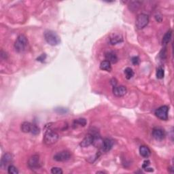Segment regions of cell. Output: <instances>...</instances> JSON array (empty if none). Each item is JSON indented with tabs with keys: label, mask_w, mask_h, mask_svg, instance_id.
I'll return each instance as SVG.
<instances>
[{
	"label": "cell",
	"mask_w": 174,
	"mask_h": 174,
	"mask_svg": "<svg viewBox=\"0 0 174 174\" xmlns=\"http://www.w3.org/2000/svg\"><path fill=\"white\" fill-rule=\"evenodd\" d=\"M59 140V135L55 131L52 129H47V131L44 133L43 141L47 146L53 145Z\"/></svg>",
	"instance_id": "6da1fadb"
},
{
	"label": "cell",
	"mask_w": 174,
	"mask_h": 174,
	"mask_svg": "<svg viewBox=\"0 0 174 174\" xmlns=\"http://www.w3.org/2000/svg\"><path fill=\"white\" fill-rule=\"evenodd\" d=\"M8 172L10 174H18L19 171L16 169V167L10 165L8 167Z\"/></svg>",
	"instance_id": "603a6c76"
},
{
	"label": "cell",
	"mask_w": 174,
	"mask_h": 174,
	"mask_svg": "<svg viewBox=\"0 0 174 174\" xmlns=\"http://www.w3.org/2000/svg\"><path fill=\"white\" fill-rule=\"evenodd\" d=\"M71 155L70 152L68 150H63L57 153L54 156V160L58 162H63V161H67L71 158Z\"/></svg>",
	"instance_id": "8992f818"
},
{
	"label": "cell",
	"mask_w": 174,
	"mask_h": 174,
	"mask_svg": "<svg viewBox=\"0 0 174 174\" xmlns=\"http://www.w3.org/2000/svg\"><path fill=\"white\" fill-rule=\"evenodd\" d=\"M40 132V129L36 125H34V124H32L31 126V133L33 134V135H38V134Z\"/></svg>",
	"instance_id": "7402d4cb"
},
{
	"label": "cell",
	"mask_w": 174,
	"mask_h": 174,
	"mask_svg": "<svg viewBox=\"0 0 174 174\" xmlns=\"http://www.w3.org/2000/svg\"><path fill=\"white\" fill-rule=\"evenodd\" d=\"M86 123L87 122L85 118L76 119V120L74 121L72 126H73L74 128H78V126H85L86 125Z\"/></svg>",
	"instance_id": "2e32d148"
},
{
	"label": "cell",
	"mask_w": 174,
	"mask_h": 174,
	"mask_svg": "<svg viewBox=\"0 0 174 174\" xmlns=\"http://www.w3.org/2000/svg\"><path fill=\"white\" fill-rule=\"evenodd\" d=\"M131 62H132V63L133 65H138L139 63H140V58H139L138 57H133L132 59H131Z\"/></svg>",
	"instance_id": "484cf974"
},
{
	"label": "cell",
	"mask_w": 174,
	"mask_h": 174,
	"mask_svg": "<svg viewBox=\"0 0 174 174\" xmlns=\"http://www.w3.org/2000/svg\"><path fill=\"white\" fill-rule=\"evenodd\" d=\"M111 84H112V85L114 86H116V84H117V81H116V79H114L113 78L112 80H111Z\"/></svg>",
	"instance_id": "83f0119b"
},
{
	"label": "cell",
	"mask_w": 174,
	"mask_h": 174,
	"mask_svg": "<svg viewBox=\"0 0 174 174\" xmlns=\"http://www.w3.org/2000/svg\"><path fill=\"white\" fill-rule=\"evenodd\" d=\"M44 38L47 43L51 46H57L61 42L58 35L53 31H46L44 33Z\"/></svg>",
	"instance_id": "7a4b0ae2"
},
{
	"label": "cell",
	"mask_w": 174,
	"mask_h": 174,
	"mask_svg": "<svg viewBox=\"0 0 174 174\" xmlns=\"http://www.w3.org/2000/svg\"><path fill=\"white\" fill-rule=\"evenodd\" d=\"M152 136L157 140H162L165 138V133L161 128H155L152 131Z\"/></svg>",
	"instance_id": "8fae6325"
},
{
	"label": "cell",
	"mask_w": 174,
	"mask_h": 174,
	"mask_svg": "<svg viewBox=\"0 0 174 174\" xmlns=\"http://www.w3.org/2000/svg\"><path fill=\"white\" fill-rule=\"evenodd\" d=\"M164 75H165V72H164V69L162 68H159L156 71V77L158 79L163 78Z\"/></svg>",
	"instance_id": "cb8c5ba5"
},
{
	"label": "cell",
	"mask_w": 174,
	"mask_h": 174,
	"mask_svg": "<svg viewBox=\"0 0 174 174\" xmlns=\"http://www.w3.org/2000/svg\"><path fill=\"white\" fill-rule=\"evenodd\" d=\"M112 92L116 97H123L126 95L127 93V90H126V87L124 86H116L113 87Z\"/></svg>",
	"instance_id": "9c48e42d"
},
{
	"label": "cell",
	"mask_w": 174,
	"mask_h": 174,
	"mask_svg": "<svg viewBox=\"0 0 174 174\" xmlns=\"http://www.w3.org/2000/svg\"><path fill=\"white\" fill-rule=\"evenodd\" d=\"M149 165H150V161H145L144 162V164H143V165H142V167L144 169L147 168L149 166Z\"/></svg>",
	"instance_id": "4316f807"
},
{
	"label": "cell",
	"mask_w": 174,
	"mask_h": 174,
	"mask_svg": "<svg viewBox=\"0 0 174 174\" xmlns=\"http://www.w3.org/2000/svg\"><path fill=\"white\" fill-rule=\"evenodd\" d=\"M140 153L144 158H148L151 155V151L148 146H141L140 148Z\"/></svg>",
	"instance_id": "9a60e30c"
},
{
	"label": "cell",
	"mask_w": 174,
	"mask_h": 174,
	"mask_svg": "<svg viewBox=\"0 0 174 174\" xmlns=\"http://www.w3.org/2000/svg\"><path fill=\"white\" fill-rule=\"evenodd\" d=\"M149 23V16L146 14H139L136 19L135 26L138 29H142Z\"/></svg>",
	"instance_id": "277c9868"
},
{
	"label": "cell",
	"mask_w": 174,
	"mask_h": 174,
	"mask_svg": "<svg viewBox=\"0 0 174 174\" xmlns=\"http://www.w3.org/2000/svg\"><path fill=\"white\" fill-rule=\"evenodd\" d=\"M100 69L104 71H111L112 70L111 63L108 61H103L101 62L100 64Z\"/></svg>",
	"instance_id": "ac0fdd59"
},
{
	"label": "cell",
	"mask_w": 174,
	"mask_h": 174,
	"mask_svg": "<svg viewBox=\"0 0 174 174\" xmlns=\"http://www.w3.org/2000/svg\"><path fill=\"white\" fill-rule=\"evenodd\" d=\"M125 74L126 76V79H131V78H133V76H134V71H133V69L130 68H126L125 69Z\"/></svg>",
	"instance_id": "44dd1931"
},
{
	"label": "cell",
	"mask_w": 174,
	"mask_h": 174,
	"mask_svg": "<svg viewBox=\"0 0 174 174\" xmlns=\"http://www.w3.org/2000/svg\"><path fill=\"white\" fill-rule=\"evenodd\" d=\"M27 44H28V40H27L26 36L21 34L19 36L15 41L14 48L18 53H21V52H23L25 50Z\"/></svg>",
	"instance_id": "3957f363"
},
{
	"label": "cell",
	"mask_w": 174,
	"mask_h": 174,
	"mask_svg": "<svg viewBox=\"0 0 174 174\" xmlns=\"http://www.w3.org/2000/svg\"><path fill=\"white\" fill-rule=\"evenodd\" d=\"M94 141V135L93 134H87L83 140L81 141L80 146L83 148H86L93 144Z\"/></svg>",
	"instance_id": "30bf717a"
},
{
	"label": "cell",
	"mask_w": 174,
	"mask_h": 174,
	"mask_svg": "<svg viewBox=\"0 0 174 174\" xmlns=\"http://www.w3.org/2000/svg\"><path fill=\"white\" fill-rule=\"evenodd\" d=\"M32 124L29 123V122H24L21 124V129L22 132L23 133H31V129Z\"/></svg>",
	"instance_id": "e0dca14e"
},
{
	"label": "cell",
	"mask_w": 174,
	"mask_h": 174,
	"mask_svg": "<svg viewBox=\"0 0 174 174\" xmlns=\"http://www.w3.org/2000/svg\"><path fill=\"white\" fill-rule=\"evenodd\" d=\"M51 173L53 174H62L63 173V171H62L61 168L54 167L51 169Z\"/></svg>",
	"instance_id": "d4e9b609"
},
{
	"label": "cell",
	"mask_w": 174,
	"mask_h": 174,
	"mask_svg": "<svg viewBox=\"0 0 174 174\" xmlns=\"http://www.w3.org/2000/svg\"><path fill=\"white\" fill-rule=\"evenodd\" d=\"M106 61L110 62V63H116L118 61V57L115 53L112 51H110L106 53L105 54Z\"/></svg>",
	"instance_id": "4fadbf2b"
},
{
	"label": "cell",
	"mask_w": 174,
	"mask_h": 174,
	"mask_svg": "<svg viewBox=\"0 0 174 174\" xmlns=\"http://www.w3.org/2000/svg\"><path fill=\"white\" fill-rule=\"evenodd\" d=\"M141 3L140 1H131L129 4L128 8L131 12H135L139 10V9H140L141 7Z\"/></svg>",
	"instance_id": "5bb4252c"
},
{
	"label": "cell",
	"mask_w": 174,
	"mask_h": 174,
	"mask_svg": "<svg viewBox=\"0 0 174 174\" xmlns=\"http://www.w3.org/2000/svg\"><path fill=\"white\" fill-rule=\"evenodd\" d=\"M28 167L32 170H38L40 167V162H39V156L38 155H34L29 158L28 163Z\"/></svg>",
	"instance_id": "52a82bcc"
},
{
	"label": "cell",
	"mask_w": 174,
	"mask_h": 174,
	"mask_svg": "<svg viewBox=\"0 0 174 174\" xmlns=\"http://www.w3.org/2000/svg\"><path fill=\"white\" fill-rule=\"evenodd\" d=\"M169 108L167 106H163L158 108L155 111V115L157 118L162 120H167L168 119Z\"/></svg>",
	"instance_id": "5b68a950"
},
{
	"label": "cell",
	"mask_w": 174,
	"mask_h": 174,
	"mask_svg": "<svg viewBox=\"0 0 174 174\" xmlns=\"http://www.w3.org/2000/svg\"><path fill=\"white\" fill-rule=\"evenodd\" d=\"M12 156L11 154L6 153L4 154V156H2L1 159V163H0V167L2 170H5V169H8V167L10 165V164L12 163Z\"/></svg>",
	"instance_id": "ba28073f"
},
{
	"label": "cell",
	"mask_w": 174,
	"mask_h": 174,
	"mask_svg": "<svg viewBox=\"0 0 174 174\" xmlns=\"http://www.w3.org/2000/svg\"><path fill=\"white\" fill-rule=\"evenodd\" d=\"M114 145V141L110 140L109 138H106L104 139L103 140V143H102V150L103 152H108L110 151L112 148L113 147Z\"/></svg>",
	"instance_id": "7c38bea8"
},
{
	"label": "cell",
	"mask_w": 174,
	"mask_h": 174,
	"mask_svg": "<svg viewBox=\"0 0 174 174\" xmlns=\"http://www.w3.org/2000/svg\"><path fill=\"white\" fill-rule=\"evenodd\" d=\"M171 36H172V31L171 30L168 31L165 34V36H163V41H162V43H163V45H167V44L169 42H170L171 39Z\"/></svg>",
	"instance_id": "d6986e66"
},
{
	"label": "cell",
	"mask_w": 174,
	"mask_h": 174,
	"mask_svg": "<svg viewBox=\"0 0 174 174\" xmlns=\"http://www.w3.org/2000/svg\"><path fill=\"white\" fill-rule=\"evenodd\" d=\"M123 38H122V36H119V35H116V36H114L113 37H112V38L110 39V42L112 44L114 45V44H117L118 43H120V42H123Z\"/></svg>",
	"instance_id": "ffe728a7"
}]
</instances>
